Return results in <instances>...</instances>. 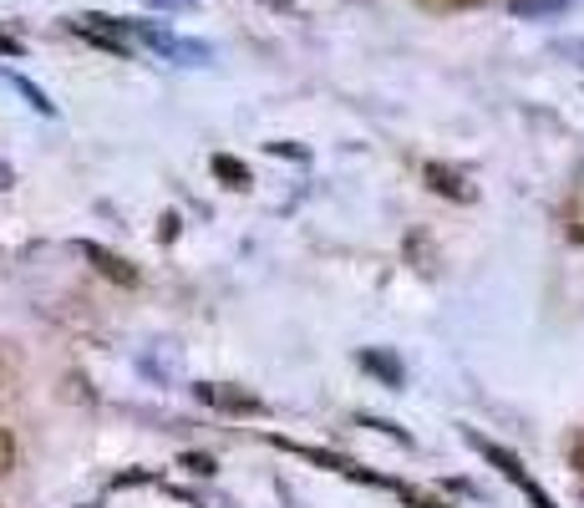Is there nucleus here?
Segmentation results:
<instances>
[{
	"mask_svg": "<svg viewBox=\"0 0 584 508\" xmlns=\"http://www.w3.org/2000/svg\"><path fill=\"white\" fill-rule=\"evenodd\" d=\"M71 31L92 41L97 52H112L118 62H128V56L137 52L133 31H128V15H97V11H87V15H77V21H71Z\"/></svg>",
	"mask_w": 584,
	"mask_h": 508,
	"instance_id": "nucleus-1",
	"label": "nucleus"
},
{
	"mask_svg": "<svg viewBox=\"0 0 584 508\" xmlns=\"http://www.w3.org/2000/svg\"><path fill=\"white\" fill-rule=\"evenodd\" d=\"M463 442H467V448H473V453H478V457H488L493 468L504 473V478H508V483H514L518 494H529L533 483H539V478H533V473H529V468H524V457H518V453H508L504 442H493V438H483V432H478V428H463Z\"/></svg>",
	"mask_w": 584,
	"mask_h": 508,
	"instance_id": "nucleus-2",
	"label": "nucleus"
},
{
	"mask_svg": "<svg viewBox=\"0 0 584 508\" xmlns=\"http://www.w3.org/2000/svg\"><path fill=\"white\" fill-rule=\"evenodd\" d=\"M194 397L229 417H265V397H254L244 387H229V382H194Z\"/></svg>",
	"mask_w": 584,
	"mask_h": 508,
	"instance_id": "nucleus-3",
	"label": "nucleus"
},
{
	"mask_svg": "<svg viewBox=\"0 0 584 508\" xmlns=\"http://www.w3.org/2000/svg\"><path fill=\"white\" fill-rule=\"evenodd\" d=\"M77 254L81 259H92V269L102 275V280H112V285H143V275H137V265L133 259H122V254H112V250H102V244H92V240H77Z\"/></svg>",
	"mask_w": 584,
	"mask_h": 508,
	"instance_id": "nucleus-4",
	"label": "nucleus"
},
{
	"mask_svg": "<svg viewBox=\"0 0 584 508\" xmlns=\"http://www.w3.org/2000/svg\"><path fill=\"white\" fill-rule=\"evenodd\" d=\"M356 366L366 376H376L382 387H392V391H401V382H407V366H401L392 351H382V346H361L356 351Z\"/></svg>",
	"mask_w": 584,
	"mask_h": 508,
	"instance_id": "nucleus-5",
	"label": "nucleus"
},
{
	"mask_svg": "<svg viewBox=\"0 0 584 508\" xmlns=\"http://www.w3.org/2000/svg\"><path fill=\"white\" fill-rule=\"evenodd\" d=\"M422 178H427V188H432V194H442V199H452V203H473V199H478V188L467 184L458 168H448V163H427Z\"/></svg>",
	"mask_w": 584,
	"mask_h": 508,
	"instance_id": "nucleus-6",
	"label": "nucleus"
},
{
	"mask_svg": "<svg viewBox=\"0 0 584 508\" xmlns=\"http://www.w3.org/2000/svg\"><path fill=\"white\" fill-rule=\"evenodd\" d=\"M209 174L219 178L224 188H234V194H250V188H254L250 163H244V158H234V153H213V158H209Z\"/></svg>",
	"mask_w": 584,
	"mask_h": 508,
	"instance_id": "nucleus-7",
	"label": "nucleus"
},
{
	"mask_svg": "<svg viewBox=\"0 0 584 508\" xmlns=\"http://www.w3.org/2000/svg\"><path fill=\"white\" fill-rule=\"evenodd\" d=\"M5 81H11L15 92L26 97V102H31V108H36V112H41V118H56V102H52V97H46V92H41L36 81H26V77H15V71H5Z\"/></svg>",
	"mask_w": 584,
	"mask_h": 508,
	"instance_id": "nucleus-8",
	"label": "nucleus"
},
{
	"mask_svg": "<svg viewBox=\"0 0 584 508\" xmlns=\"http://www.w3.org/2000/svg\"><path fill=\"white\" fill-rule=\"evenodd\" d=\"M397 498L407 508H452V504H442V498H432V494H417L412 483H397Z\"/></svg>",
	"mask_w": 584,
	"mask_h": 508,
	"instance_id": "nucleus-9",
	"label": "nucleus"
},
{
	"mask_svg": "<svg viewBox=\"0 0 584 508\" xmlns=\"http://www.w3.org/2000/svg\"><path fill=\"white\" fill-rule=\"evenodd\" d=\"M178 468L199 473V478H213V473H219V463H213L209 453H184V457H178Z\"/></svg>",
	"mask_w": 584,
	"mask_h": 508,
	"instance_id": "nucleus-10",
	"label": "nucleus"
},
{
	"mask_svg": "<svg viewBox=\"0 0 584 508\" xmlns=\"http://www.w3.org/2000/svg\"><path fill=\"white\" fill-rule=\"evenodd\" d=\"M361 428H372V432H382V438H397L401 448H412V432L392 428V422H382V417H361Z\"/></svg>",
	"mask_w": 584,
	"mask_h": 508,
	"instance_id": "nucleus-11",
	"label": "nucleus"
},
{
	"mask_svg": "<svg viewBox=\"0 0 584 508\" xmlns=\"http://www.w3.org/2000/svg\"><path fill=\"white\" fill-rule=\"evenodd\" d=\"M143 483H158V478H153V468H133V473H118V478H112V488H143Z\"/></svg>",
	"mask_w": 584,
	"mask_h": 508,
	"instance_id": "nucleus-12",
	"label": "nucleus"
},
{
	"mask_svg": "<svg viewBox=\"0 0 584 508\" xmlns=\"http://www.w3.org/2000/svg\"><path fill=\"white\" fill-rule=\"evenodd\" d=\"M265 147H269V158H290V163H306L310 158L300 143H265Z\"/></svg>",
	"mask_w": 584,
	"mask_h": 508,
	"instance_id": "nucleus-13",
	"label": "nucleus"
},
{
	"mask_svg": "<svg viewBox=\"0 0 584 508\" xmlns=\"http://www.w3.org/2000/svg\"><path fill=\"white\" fill-rule=\"evenodd\" d=\"M15 468V438L5 428H0V478H5V473Z\"/></svg>",
	"mask_w": 584,
	"mask_h": 508,
	"instance_id": "nucleus-14",
	"label": "nucleus"
},
{
	"mask_svg": "<svg viewBox=\"0 0 584 508\" xmlns=\"http://www.w3.org/2000/svg\"><path fill=\"white\" fill-rule=\"evenodd\" d=\"M178 229H184V219H178V214L168 209V214H163V224H158V240H163V244H173V240H178Z\"/></svg>",
	"mask_w": 584,
	"mask_h": 508,
	"instance_id": "nucleus-15",
	"label": "nucleus"
},
{
	"mask_svg": "<svg viewBox=\"0 0 584 508\" xmlns=\"http://www.w3.org/2000/svg\"><path fill=\"white\" fill-rule=\"evenodd\" d=\"M153 11H194V0H143Z\"/></svg>",
	"mask_w": 584,
	"mask_h": 508,
	"instance_id": "nucleus-16",
	"label": "nucleus"
},
{
	"mask_svg": "<svg viewBox=\"0 0 584 508\" xmlns=\"http://www.w3.org/2000/svg\"><path fill=\"white\" fill-rule=\"evenodd\" d=\"M21 52H26V46H21V41H15V36H5V31H0V56H11V62H15V56H21Z\"/></svg>",
	"mask_w": 584,
	"mask_h": 508,
	"instance_id": "nucleus-17",
	"label": "nucleus"
},
{
	"mask_svg": "<svg viewBox=\"0 0 584 508\" xmlns=\"http://www.w3.org/2000/svg\"><path fill=\"white\" fill-rule=\"evenodd\" d=\"M11 188H15V168L0 158V194H11Z\"/></svg>",
	"mask_w": 584,
	"mask_h": 508,
	"instance_id": "nucleus-18",
	"label": "nucleus"
},
{
	"mask_svg": "<svg viewBox=\"0 0 584 508\" xmlns=\"http://www.w3.org/2000/svg\"><path fill=\"white\" fill-rule=\"evenodd\" d=\"M438 5H452V11H467V5H483V0H438Z\"/></svg>",
	"mask_w": 584,
	"mask_h": 508,
	"instance_id": "nucleus-19",
	"label": "nucleus"
},
{
	"mask_svg": "<svg viewBox=\"0 0 584 508\" xmlns=\"http://www.w3.org/2000/svg\"><path fill=\"white\" fill-rule=\"evenodd\" d=\"M574 468L584 473V442H574Z\"/></svg>",
	"mask_w": 584,
	"mask_h": 508,
	"instance_id": "nucleus-20",
	"label": "nucleus"
},
{
	"mask_svg": "<svg viewBox=\"0 0 584 508\" xmlns=\"http://www.w3.org/2000/svg\"><path fill=\"white\" fill-rule=\"evenodd\" d=\"M265 5H275V11H295L290 0H265Z\"/></svg>",
	"mask_w": 584,
	"mask_h": 508,
	"instance_id": "nucleus-21",
	"label": "nucleus"
},
{
	"mask_svg": "<svg viewBox=\"0 0 584 508\" xmlns=\"http://www.w3.org/2000/svg\"><path fill=\"white\" fill-rule=\"evenodd\" d=\"M81 508H102V504H81Z\"/></svg>",
	"mask_w": 584,
	"mask_h": 508,
	"instance_id": "nucleus-22",
	"label": "nucleus"
}]
</instances>
